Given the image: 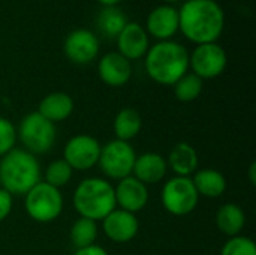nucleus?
I'll return each mask as SVG.
<instances>
[{
	"mask_svg": "<svg viewBox=\"0 0 256 255\" xmlns=\"http://www.w3.org/2000/svg\"><path fill=\"white\" fill-rule=\"evenodd\" d=\"M225 26V12L216 0H186L178 11V29L192 42H216Z\"/></svg>",
	"mask_w": 256,
	"mask_h": 255,
	"instance_id": "nucleus-1",
	"label": "nucleus"
},
{
	"mask_svg": "<svg viewBox=\"0 0 256 255\" xmlns=\"http://www.w3.org/2000/svg\"><path fill=\"white\" fill-rule=\"evenodd\" d=\"M40 180V162L30 152L15 147L0 158V188L12 197H24Z\"/></svg>",
	"mask_w": 256,
	"mask_h": 255,
	"instance_id": "nucleus-2",
	"label": "nucleus"
},
{
	"mask_svg": "<svg viewBox=\"0 0 256 255\" xmlns=\"http://www.w3.org/2000/svg\"><path fill=\"white\" fill-rule=\"evenodd\" d=\"M144 57L148 77L160 86H174L189 71V53L174 41H159Z\"/></svg>",
	"mask_w": 256,
	"mask_h": 255,
	"instance_id": "nucleus-3",
	"label": "nucleus"
},
{
	"mask_svg": "<svg viewBox=\"0 0 256 255\" xmlns=\"http://www.w3.org/2000/svg\"><path fill=\"white\" fill-rule=\"evenodd\" d=\"M72 206L81 218L100 222L117 207L114 185L105 177H86L72 194Z\"/></svg>",
	"mask_w": 256,
	"mask_h": 255,
	"instance_id": "nucleus-4",
	"label": "nucleus"
},
{
	"mask_svg": "<svg viewBox=\"0 0 256 255\" xmlns=\"http://www.w3.org/2000/svg\"><path fill=\"white\" fill-rule=\"evenodd\" d=\"M16 137L24 150L34 156L45 155L57 141V128L38 111H32L21 119L16 128Z\"/></svg>",
	"mask_w": 256,
	"mask_h": 255,
	"instance_id": "nucleus-5",
	"label": "nucleus"
},
{
	"mask_svg": "<svg viewBox=\"0 0 256 255\" xmlns=\"http://www.w3.org/2000/svg\"><path fill=\"white\" fill-rule=\"evenodd\" d=\"M24 210L38 224H50L64 210V198L60 189L40 180L24 195Z\"/></svg>",
	"mask_w": 256,
	"mask_h": 255,
	"instance_id": "nucleus-6",
	"label": "nucleus"
},
{
	"mask_svg": "<svg viewBox=\"0 0 256 255\" xmlns=\"http://www.w3.org/2000/svg\"><path fill=\"white\" fill-rule=\"evenodd\" d=\"M135 159V147L128 141L114 138L102 146L98 167L100 168L106 180L118 182L128 176H132Z\"/></svg>",
	"mask_w": 256,
	"mask_h": 255,
	"instance_id": "nucleus-7",
	"label": "nucleus"
},
{
	"mask_svg": "<svg viewBox=\"0 0 256 255\" xmlns=\"http://www.w3.org/2000/svg\"><path fill=\"white\" fill-rule=\"evenodd\" d=\"M160 201L170 215L188 216L198 207L200 195L190 177L172 176L162 186Z\"/></svg>",
	"mask_w": 256,
	"mask_h": 255,
	"instance_id": "nucleus-8",
	"label": "nucleus"
},
{
	"mask_svg": "<svg viewBox=\"0 0 256 255\" xmlns=\"http://www.w3.org/2000/svg\"><path fill=\"white\" fill-rule=\"evenodd\" d=\"M102 144L88 134H76L70 137L63 147V159L74 171H88L98 167Z\"/></svg>",
	"mask_w": 256,
	"mask_h": 255,
	"instance_id": "nucleus-9",
	"label": "nucleus"
},
{
	"mask_svg": "<svg viewBox=\"0 0 256 255\" xmlns=\"http://www.w3.org/2000/svg\"><path fill=\"white\" fill-rule=\"evenodd\" d=\"M228 65L225 50L218 42L201 44L189 54V68L192 74L204 80H213L224 74Z\"/></svg>",
	"mask_w": 256,
	"mask_h": 255,
	"instance_id": "nucleus-10",
	"label": "nucleus"
},
{
	"mask_svg": "<svg viewBox=\"0 0 256 255\" xmlns=\"http://www.w3.org/2000/svg\"><path fill=\"white\" fill-rule=\"evenodd\" d=\"M64 56L75 65L92 63L99 54V39L87 29L72 30L63 42Z\"/></svg>",
	"mask_w": 256,
	"mask_h": 255,
	"instance_id": "nucleus-11",
	"label": "nucleus"
},
{
	"mask_svg": "<svg viewBox=\"0 0 256 255\" xmlns=\"http://www.w3.org/2000/svg\"><path fill=\"white\" fill-rule=\"evenodd\" d=\"M104 234L114 243H129L140 231V221L135 213L116 207L102 221Z\"/></svg>",
	"mask_w": 256,
	"mask_h": 255,
	"instance_id": "nucleus-12",
	"label": "nucleus"
},
{
	"mask_svg": "<svg viewBox=\"0 0 256 255\" xmlns=\"http://www.w3.org/2000/svg\"><path fill=\"white\" fill-rule=\"evenodd\" d=\"M114 194H116V206L122 210L135 215L144 210L150 200L148 186H146L134 176H128L118 180L117 185L114 186Z\"/></svg>",
	"mask_w": 256,
	"mask_h": 255,
	"instance_id": "nucleus-13",
	"label": "nucleus"
},
{
	"mask_svg": "<svg viewBox=\"0 0 256 255\" xmlns=\"http://www.w3.org/2000/svg\"><path fill=\"white\" fill-rule=\"evenodd\" d=\"M98 74L102 83L110 87H123L132 77V65L117 51L106 53L100 57Z\"/></svg>",
	"mask_w": 256,
	"mask_h": 255,
	"instance_id": "nucleus-14",
	"label": "nucleus"
},
{
	"mask_svg": "<svg viewBox=\"0 0 256 255\" xmlns=\"http://www.w3.org/2000/svg\"><path fill=\"white\" fill-rule=\"evenodd\" d=\"M168 165L164 155L158 152H144L136 155L132 176L142 182L146 186H153L160 183L168 174Z\"/></svg>",
	"mask_w": 256,
	"mask_h": 255,
	"instance_id": "nucleus-15",
	"label": "nucleus"
},
{
	"mask_svg": "<svg viewBox=\"0 0 256 255\" xmlns=\"http://www.w3.org/2000/svg\"><path fill=\"white\" fill-rule=\"evenodd\" d=\"M116 39L118 47L117 53H120L129 62L144 57L150 48L148 33L142 26L136 23H128Z\"/></svg>",
	"mask_w": 256,
	"mask_h": 255,
	"instance_id": "nucleus-16",
	"label": "nucleus"
},
{
	"mask_svg": "<svg viewBox=\"0 0 256 255\" xmlns=\"http://www.w3.org/2000/svg\"><path fill=\"white\" fill-rule=\"evenodd\" d=\"M178 30V11L171 5L156 6L147 17V33L159 41H170Z\"/></svg>",
	"mask_w": 256,
	"mask_h": 255,
	"instance_id": "nucleus-17",
	"label": "nucleus"
},
{
	"mask_svg": "<svg viewBox=\"0 0 256 255\" xmlns=\"http://www.w3.org/2000/svg\"><path fill=\"white\" fill-rule=\"evenodd\" d=\"M165 159H166L168 170H171L174 176H180V177H192L200 165L196 149L186 141L177 143L170 150Z\"/></svg>",
	"mask_w": 256,
	"mask_h": 255,
	"instance_id": "nucleus-18",
	"label": "nucleus"
},
{
	"mask_svg": "<svg viewBox=\"0 0 256 255\" xmlns=\"http://www.w3.org/2000/svg\"><path fill=\"white\" fill-rule=\"evenodd\" d=\"M74 108L75 102L70 95L64 92H51L40 99L38 113L56 125L69 119L74 113Z\"/></svg>",
	"mask_w": 256,
	"mask_h": 255,
	"instance_id": "nucleus-19",
	"label": "nucleus"
},
{
	"mask_svg": "<svg viewBox=\"0 0 256 255\" xmlns=\"http://www.w3.org/2000/svg\"><path fill=\"white\" fill-rule=\"evenodd\" d=\"M190 179H192V183H194L200 198L201 197L210 198V200L220 198L228 188L226 177L216 168L196 170Z\"/></svg>",
	"mask_w": 256,
	"mask_h": 255,
	"instance_id": "nucleus-20",
	"label": "nucleus"
},
{
	"mask_svg": "<svg viewBox=\"0 0 256 255\" xmlns=\"http://www.w3.org/2000/svg\"><path fill=\"white\" fill-rule=\"evenodd\" d=\"M214 222L216 228L224 236H226L228 239L240 236L246 227V213L243 207L237 203H225L218 209Z\"/></svg>",
	"mask_w": 256,
	"mask_h": 255,
	"instance_id": "nucleus-21",
	"label": "nucleus"
},
{
	"mask_svg": "<svg viewBox=\"0 0 256 255\" xmlns=\"http://www.w3.org/2000/svg\"><path fill=\"white\" fill-rule=\"evenodd\" d=\"M141 129H142V117L135 108L124 107L116 114L112 122V131L117 140L130 143L134 138L140 135Z\"/></svg>",
	"mask_w": 256,
	"mask_h": 255,
	"instance_id": "nucleus-22",
	"label": "nucleus"
},
{
	"mask_svg": "<svg viewBox=\"0 0 256 255\" xmlns=\"http://www.w3.org/2000/svg\"><path fill=\"white\" fill-rule=\"evenodd\" d=\"M128 23L126 14L117 6H104L96 15V27L106 38H117Z\"/></svg>",
	"mask_w": 256,
	"mask_h": 255,
	"instance_id": "nucleus-23",
	"label": "nucleus"
},
{
	"mask_svg": "<svg viewBox=\"0 0 256 255\" xmlns=\"http://www.w3.org/2000/svg\"><path fill=\"white\" fill-rule=\"evenodd\" d=\"M98 237H99L98 222L87 218H81V216L76 218L69 228V239L70 243L75 246V249L96 245Z\"/></svg>",
	"mask_w": 256,
	"mask_h": 255,
	"instance_id": "nucleus-24",
	"label": "nucleus"
},
{
	"mask_svg": "<svg viewBox=\"0 0 256 255\" xmlns=\"http://www.w3.org/2000/svg\"><path fill=\"white\" fill-rule=\"evenodd\" d=\"M174 95L180 102H194L200 98L202 89H204V81L196 77L192 72L184 74L174 86Z\"/></svg>",
	"mask_w": 256,
	"mask_h": 255,
	"instance_id": "nucleus-25",
	"label": "nucleus"
},
{
	"mask_svg": "<svg viewBox=\"0 0 256 255\" xmlns=\"http://www.w3.org/2000/svg\"><path fill=\"white\" fill-rule=\"evenodd\" d=\"M72 177H74V170L63 158L51 161L44 170V182H46L48 185L57 189L68 186Z\"/></svg>",
	"mask_w": 256,
	"mask_h": 255,
	"instance_id": "nucleus-26",
	"label": "nucleus"
},
{
	"mask_svg": "<svg viewBox=\"0 0 256 255\" xmlns=\"http://www.w3.org/2000/svg\"><path fill=\"white\" fill-rule=\"evenodd\" d=\"M219 255H256V243L252 237L243 234L230 237L224 243Z\"/></svg>",
	"mask_w": 256,
	"mask_h": 255,
	"instance_id": "nucleus-27",
	"label": "nucleus"
},
{
	"mask_svg": "<svg viewBox=\"0 0 256 255\" xmlns=\"http://www.w3.org/2000/svg\"><path fill=\"white\" fill-rule=\"evenodd\" d=\"M18 141L16 126L6 117H0V158L15 149Z\"/></svg>",
	"mask_w": 256,
	"mask_h": 255,
	"instance_id": "nucleus-28",
	"label": "nucleus"
},
{
	"mask_svg": "<svg viewBox=\"0 0 256 255\" xmlns=\"http://www.w3.org/2000/svg\"><path fill=\"white\" fill-rule=\"evenodd\" d=\"M14 209V197L0 188V222L6 221Z\"/></svg>",
	"mask_w": 256,
	"mask_h": 255,
	"instance_id": "nucleus-29",
	"label": "nucleus"
},
{
	"mask_svg": "<svg viewBox=\"0 0 256 255\" xmlns=\"http://www.w3.org/2000/svg\"><path fill=\"white\" fill-rule=\"evenodd\" d=\"M74 255H110V252L100 246V245H92V246H87V248H81V249H75Z\"/></svg>",
	"mask_w": 256,
	"mask_h": 255,
	"instance_id": "nucleus-30",
	"label": "nucleus"
},
{
	"mask_svg": "<svg viewBox=\"0 0 256 255\" xmlns=\"http://www.w3.org/2000/svg\"><path fill=\"white\" fill-rule=\"evenodd\" d=\"M248 177H249V182L250 185H255L256 183V162H252L249 170H248Z\"/></svg>",
	"mask_w": 256,
	"mask_h": 255,
	"instance_id": "nucleus-31",
	"label": "nucleus"
},
{
	"mask_svg": "<svg viewBox=\"0 0 256 255\" xmlns=\"http://www.w3.org/2000/svg\"><path fill=\"white\" fill-rule=\"evenodd\" d=\"M100 5H104V6H116L117 3H120L122 0H98Z\"/></svg>",
	"mask_w": 256,
	"mask_h": 255,
	"instance_id": "nucleus-32",
	"label": "nucleus"
},
{
	"mask_svg": "<svg viewBox=\"0 0 256 255\" xmlns=\"http://www.w3.org/2000/svg\"><path fill=\"white\" fill-rule=\"evenodd\" d=\"M165 2H168V3H176V2H178V0H165Z\"/></svg>",
	"mask_w": 256,
	"mask_h": 255,
	"instance_id": "nucleus-33",
	"label": "nucleus"
}]
</instances>
